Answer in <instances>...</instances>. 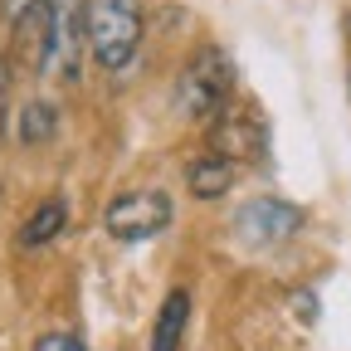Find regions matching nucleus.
Wrapping results in <instances>:
<instances>
[{
    "instance_id": "nucleus-1",
    "label": "nucleus",
    "mask_w": 351,
    "mask_h": 351,
    "mask_svg": "<svg viewBox=\"0 0 351 351\" xmlns=\"http://www.w3.org/2000/svg\"><path fill=\"white\" fill-rule=\"evenodd\" d=\"M142 0H88L83 10V39L93 49L98 69H127L142 44Z\"/></svg>"
},
{
    "instance_id": "nucleus-2",
    "label": "nucleus",
    "mask_w": 351,
    "mask_h": 351,
    "mask_svg": "<svg viewBox=\"0 0 351 351\" xmlns=\"http://www.w3.org/2000/svg\"><path fill=\"white\" fill-rule=\"evenodd\" d=\"M230 83H234L230 54L225 49H200L181 69V78H176V108H181V117H215L230 103Z\"/></svg>"
},
{
    "instance_id": "nucleus-3",
    "label": "nucleus",
    "mask_w": 351,
    "mask_h": 351,
    "mask_svg": "<svg viewBox=\"0 0 351 351\" xmlns=\"http://www.w3.org/2000/svg\"><path fill=\"white\" fill-rule=\"evenodd\" d=\"M103 225L112 239H127V244H137V239H152L171 225V200L161 191H127L108 205L103 215Z\"/></svg>"
},
{
    "instance_id": "nucleus-4",
    "label": "nucleus",
    "mask_w": 351,
    "mask_h": 351,
    "mask_svg": "<svg viewBox=\"0 0 351 351\" xmlns=\"http://www.w3.org/2000/svg\"><path fill=\"white\" fill-rule=\"evenodd\" d=\"M269 137H263V122L249 112V108H234L225 103L210 122V152L225 156V161H258Z\"/></svg>"
},
{
    "instance_id": "nucleus-5",
    "label": "nucleus",
    "mask_w": 351,
    "mask_h": 351,
    "mask_svg": "<svg viewBox=\"0 0 351 351\" xmlns=\"http://www.w3.org/2000/svg\"><path fill=\"white\" fill-rule=\"evenodd\" d=\"M234 225H239V234H244L249 244H283V239H293V234L302 230V210L288 205V200L263 195V200H249V205L239 210Z\"/></svg>"
},
{
    "instance_id": "nucleus-6",
    "label": "nucleus",
    "mask_w": 351,
    "mask_h": 351,
    "mask_svg": "<svg viewBox=\"0 0 351 351\" xmlns=\"http://www.w3.org/2000/svg\"><path fill=\"white\" fill-rule=\"evenodd\" d=\"M15 59L29 64V73H44L54 59V10L49 0H29L15 10Z\"/></svg>"
},
{
    "instance_id": "nucleus-7",
    "label": "nucleus",
    "mask_w": 351,
    "mask_h": 351,
    "mask_svg": "<svg viewBox=\"0 0 351 351\" xmlns=\"http://www.w3.org/2000/svg\"><path fill=\"white\" fill-rule=\"evenodd\" d=\"M186 322H191V293L171 288L166 302H161V313H156V327H152V351H181Z\"/></svg>"
},
{
    "instance_id": "nucleus-8",
    "label": "nucleus",
    "mask_w": 351,
    "mask_h": 351,
    "mask_svg": "<svg viewBox=\"0 0 351 351\" xmlns=\"http://www.w3.org/2000/svg\"><path fill=\"white\" fill-rule=\"evenodd\" d=\"M186 186H191V195L195 200H219L230 186H234V161H225V156H200V161H191V176H186Z\"/></svg>"
},
{
    "instance_id": "nucleus-9",
    "label": "nucleus",
    "mask_w": 351,
    "mask_h": 351,
    "mask_svg": "<svg viewBox=\"0 0 351 351\" xmlns=\"http://www.w3.org/2000/svg\"><path fill=\"white\" fill-rule=\"evenodd\" d=\"M69 225V205L64 200H44L29 219H25V230H20V244L25 249H39V244H49L59 230Z\"/></svg>"
},
{
    "instance_id": "nucleus-10",
    "label": "nucleus",
    "mask_w": 351,
    "mask_h": 351,
    "mask_svg": "<svg viewBox=\"0 0 351 351\" xmlns=\"http://www.w3.org/2000/svg\"><path fill=\"white\" fill-rule=\"evenodd\" d=\"M54 137V108L49 103H25L20 112V142H49Z\"/></svg>"
},
{
    "instance_id": "nucleus-11",
    "label": "nucleus",
    "mask_w": 351,
    "mask_h": 351,
    "mask_svg": "<svg viewBox=\"0 0 351 351\" xmlns=\"http://www.w3.org/2000/svg\"><path fill=\"white\" fill-rule=\"evenodd\" d=\"M34 351H83V341H78L73 332H49V337H39Z\"/></svg>"
},
{
    "instance_id": "nucleus-12",
    "label": "nucleus",
    "mask_w": 351,
    "mask_h": 351,
    "mask_svg": "<svg viewBox=\"0 0 351 351\" xmlns=\"http://www.w3.org/2000/svg\"><path fill=\"white\" fill-rule=\"evenodd\" d=\"M293 307H298V313H302L307 322H313V317H317V302H313V293H307V288H302V293L293 298Z\"/></svg>"
},
{
    "instance_id": "nucleus-13",
    "label": "nucleus",
    "mask_w": 351,
    "mask_h": 351,
    "mask_svg": "<svg viewBox=\"0 0 351 351\" xmlns=\"http://www.w3.org/2000/svg\"><path fill=\"white\" fill-rule=\"evenodd\" d=\"M5 98H10V69L0 59V127H5Z\"/></svg>"
}]
</instances>
